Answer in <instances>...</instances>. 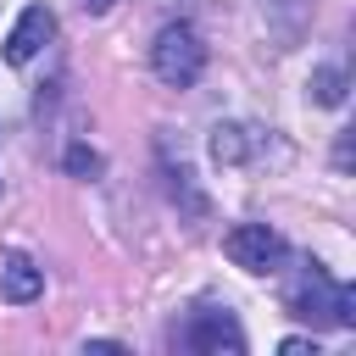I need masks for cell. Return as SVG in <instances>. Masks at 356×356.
I'll list each match as a JSON object with an SVG mask.
<instances>
[{"instance_id": "6da1fadb", "label": "cell", "mask_w": 356, "mask_h": 356, "mask_svg": "<svg viewBox=\"0 0 356 356\" xmlns=\"http://www.w3.org/2000/svg\"><path fill=\"white\" fill-rule=\"evenodd\" d=\"M284 306H289V317H300L312 328H350L356 323V289L345 278H334L323 261H306L295 273Z\"/></svg>"}, {"instance_id": "7a4b0ae2", "label": "cell", "mask_w": 356, "mask_h": 356, "mask_svg": "<svg viewBox=\"0 0 356 356\" xmlns=\"http://www.w3.org/2000/svg\"><path fill=\"white\" fill-rule=\"evenodd\" d=\"M150 72L167 83V89H189L200 72H206V44L189 22H167L150 44Z\"/></svg>"}, {"instance_id": "3957f363", "label": "cell", "mask_w": 356, "mask_h": 356, "mask_svg": "<svg viewBox=\"0 0 356 356\" xmlns=\"http://www.w3.org/2000/svg\"><path fill=\"white\" fill-rule=\"evenodd\" d=\"M222 250H228V261L245 267V273H278L284 256H289V245H284V234H278L273 222H234V228L222 234Z\"/></svg>"}, {"instance_id": "277c9868", "label": "cell", "mask_w": 356, "mask_h": 356, "mask_svg": "<svg viewBox=\"0 0 356 356\" xmlns=\"http://www.w3.org/2000/svg\"><path fill=\"white\" fill-rule=\"evenodd\" d=\"M178 339H184V350H211V356H222V350L239 356L245 350V328L234 323V312H195Z\"/></svg>"}, {"instance_id": "5b68a950", "label": "cell", "mask_w": 356, "mask_h": 356, "mask_svg": "<svg viewBox=\"0 0 356 356\" xmlns=\"http://www.w3.org/2000/svg\"><path fill=\"white\" fill-rule=\"evenodd\" d=\"M50 33H56V17H50L44 6H28V11L17 17V28L6 33V61H11V67H28V61L50 44Z\"/></svg>"}, {"instance_id": "8992f818", "label": "cell", "mask_w": 356, "mask_h": 356, "mask_svg": "<svg viewBox=\"0 0 356 356\" xmlns=\"http://www.w3.org/2000/svg\"><path fill=\"white\" fill-rule=\"evenodd\" d=\"M256 150H261V134L256 128H245V122H217L211 128V156L222 167H245Z\"/></svg>"}, {"instance_id": "52a82bcc", "label": "cell", "mask_w": 356, "mask_h": 356, "mask_svg": "<svg viewBox=\"0 0 356 356\" xmlns=\"http://www.w3.org/2000/svg\"><path fill=\"white\" fill-rule=\"evenodd\" d=\"M39 295H44V267H33L28 256H11V261L0 267V300L28 306V300H39Z\"/></svg>"}, {"instance_id": "ba28073f", "label": "cell", "mask_w": 356, "mask_h": 356, "mask_svg": "<svg viewBox=\"0 0 356 356\" xmlns=\"http://www.w3.org/2000/svg\"><path fill=\"white\" fill-rule=\"evenodd\" d=\"M306 89H312L317 106H345V72H339V67H317Z\"/></svg>"}, {"instance_id": "9c48e42d", "label": "cell", "mask_w": 356, "mask_h": 356, "mask_svg": "<svg viewBox=\"0 0 356 356\" xmlns=\"http://www.w3.org/2000/svg\"><path fill=\"white\" fill-rule=\"evenodd\" d=\"M67 172H78V178H89V172H100V156H95L89 145H67Z\"/></svg>"}, {"instance_id": "30bf717a", "label": "cell", "mask_w": 356, "mask_h": 356, "mask_svg": "<svg viewBox=\"0 0 356 356\" xmlns=\"http://www.w3.org/2000/svg\"><path fill=\"white\" fill-rule=\"evenodd\" d=\"M278 350H284V356H317V339H300V334H295V339H284Z\"/></svg>"}, {"instance_id": "8fae6325", "label": "cell", "mask_w": 356, "mask_h": 356, "mask_svg": "<svg viewBox=\"0 0 356 356\" xmlns=\"http://www.w3.org/2000/svg\"><path fill=\"white\" fill-rule=\"evenodd\" d=\"M83 11H111V0H83Z\"/></svg>"}]
</instances>
